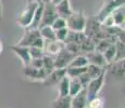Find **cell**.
Returning <instances> with one entry per match:
<instances>
[{
	"label": "cell",
	"instance_id": "cell-1",
	"mask_svg": "<svg viewBox=\"0 0 125 108\" xmlns=\"http://www.w3.org/2000/svg\"><path fill=\"white\" fill-rule=\"evenodd\" d=\"M44 43H45V40L42 38L38 29H26L25 33L19 40L16 45H21V47H25V48L34 47V48L42 49L44 48Z\"/></svg>",
	"mask_w": 125,
	"mask_h": 108
},
{
	"label": "cell",
	"instance_id": "cell-2",
	"mask_svg": "<svg viewBox=\"0 0 125 108\" xmlns=\"http://www.w3.org/2000/svg\"><path fill=\"white\" fill-rule=\"evenodd\" d=\"M86 15L84 12H73L71 15L66 18V28L70 32L83 33L86 25Z\"/></svg>",
	"mask_w": 125,
	"mask_h": 108
},
{
	"label": "cell",
	"instance_id": "cell-3",
	"mask_svg": "<svg viewBox=\"0 0 125 108\" xmlns=\"http://www.w3.org/2000/svg\"><path fill=\"white\" fill-rule=\"evenodd\" d=\"M124 3L125 0H104L101 7H100L99 11H98L97 15H96V18L99 23H101L105 17L111 15V13L114 10H116L120 7H123Z\"/></svg>",
	"mask_w": 125,
	"mask_h": 108
},
{
	"label": "cell",
	"instance_id": "cell-4",
	"mask_svg": "<svg viewBox=\"0 0 125 108\" xmlns=\"http://www.w3.org/2000/svg\"><path fill=\"white\" fill-rule=\"evenodd\" d=\"M37 6H38L37 2H27L25 9L16 17V23H18L19 26L25 28V29H27L30 27L31 23L33 21V17H34V13Z\"/></svg>",
	"mask_w": 125,
	"mask_h": 108
},
{
	"label": "cell",
	"instance_id": "cell-5",
	"mask_svg": "<svg viewBox=\"0 0 125 108\" xmlns=\"http://www.w3.org/2000/svg\"><path fill=\"white\" fill-rule=\"evenodd\" d=\"M105 74H107V70H104L103 73L97 78L90 80L89 82L87 83V85L85 86L86 90V94H87V98L88 100H91V98L99 96L100 91L102 90L103 84H104V78H105Z\"/></svg>",
	"mask_w": 125,
	"mask_h": 108
},
{
	"label": "cell",
	"instance_id": "cell-6",
	"mask_svg": "<svg viewBox=\"0 0 125 108\" xmlns=\"http://www.w3.org/2000/svg\"><path fill=\"white\" fill-rule=\"evenodd\" d=\"M58 13L56 11V7L53 3H46L44 4V11H42V22H40V27L44 26H51V24L54 22L56 18H58Z\"/></svg>",
	"mask_w": 125,
	"mask_h": 108
},
{
	"label": "cell",
	"instance_id": "cell-7",
	"mask_svg": "<svg viewBox=\"0 0 125 108\" xmlns=\"http://www.w3.org/2000/svg\"><path fill=\"white\" fill-rule=\"evenodd\" d=\"M74 55L72 53H70L68 50L64 48L61 51L58 53L56 56H53V61H54V68L56 69H63L70 65V63L72 62Z\"/></svg>",
	"mask_w": 125,
	"mask_h": 108
},
{
	"label": "cell",
	"instance_id": "cell-8",
	"mask_svg": "<svg viewBox=\"0 0 125 108\" xmlns=\"http://www.w3.org/2000/svg\"><path fill=\"white\" fill-rule=\"evenodd\" d=\"M65 77V68L63 69H54L53 71L49 74L42 81V84L45 86H54Z\"/></svg>",
	"mask_w": 125,
	"mask_h": 108
},
{
	"label": "cell",
	"instance_id": "cell-9",
	"mask_svg": "<svg viewBox=\"0 0 125 108\" xmlns=\"http://www.w3.org/2000/svg\"><path fill=\"white\" fill-rule=\"evenodd\" d=\"M23 74L26 78L32 81H44L45 78L47 77L46 73L42 68H34V67L30 66V65L24 67Z\"/></svg>",
	"mask_w": 125,
	"mask_h": 108
},
{
	"label": "cell",
	"instance_id": "cell-10",
	"mask_svg": "<svg viewBox=\"0 0 125 108\" xmlns=\"http://www.w3.org/2000/svg\"><path fill=\"white\" fill-rule=\"evenodd\" d=\"M62 49H64V43L57 41V40H48V41H45L44 48H42L45 54L49 55V56H56Z\"/></svg>",
	"mask_w": 125,
	"mask_h": 108
},
{
	"label": "cell",
	"instance_id": "cell-11",
	"mask_svg": "<svg viewBox=\"0 0 125 108\" xmlns=\"http://www.w3.org/2000/svg\"><path fill=\"white\" fill-rule=\"evenodd\" d=\"M10 49L12 50V52H13V53L21 59V62H22V64H23L24 67H26V66H28V65H30L32 58H31V56H30V51H28V48L21 47V45H16L15 44V45H11Z\"/></svg>",
	"mask_w": 125,
	"mask_h": 108
},
{
	"label": "cell",
	"instance_id": "cell-12",
	"mask_svg": "<svg viewBox=\"0 0 125 108\" xmlns=\"http://www.w3.org/2000/svg\"><path fill=\"white\" fill-rule=\"evenodd\" d=\"M85 56L88 61V64L95 65V66L101 67V68H108V64H107V62H105L104 57H103V55L101 53H99V52H96V51L89 52V53L85 54Z\"/></svg>",
	"mask_w": 125,
	"mask_h": 108
},
{
	"label": "cell",
	"instance_id": "cell-13",
	"mask_svg": "<svg viewBox=\"0 0 125 108\" xmlns=\"http://www.w3.org/2000/svg\"><path fill=\"white\" fill-rule=\"evenodd\" d=\"M87 103L88 98L85 88L80 93L71 97V108H87Z\"/></svg>",
	"mask_w": 125,
	"mask_h": 108
},
{
	"label": "cell",
	"instance_id": "cell-14",
	"mask_svg": "<svg viewBox=\"0 0 125 108\" xmlns=\"http://www.w3.org/2000/svg\"><path fill=\"white\" fill-rule=\"evenodd\" d=\"M54 7H56V11L58 13V16L62 17V18H65V20L74 12L72 10L70 0H62L61 2L54 4Z\"/></svg>",
	"mask_w": 125,
	"mask_h": 108
},
{
	"label": "cell",
	"instance_id": "cell-15",
	"mask_svg": "<svg viewBox=\"0 0 125 108\" xmlns=\"http://www.w3.org/2000/svg\"><path fill=\"white\" fill-rule=\"evenodd\" d=\"M111 18L113 22V25L116 27H123L124 28V22H125V13H124V6L117 8L111 13Z\"/></svg>",
	"mask_w": 125,
	"mask_h": 108
},
{
	"label": "cell",
	"instance_id": "cell-16",
	"mask_svg": "<svg viewBox=\"0 0 125 108\" xmlns=\"http://www.w3.org/2000/svg\"><path fill=\"white\" fill-rule=\"evenodd\" d=\"M108 67L110 68V71L116 78H124V59L114 61L113 63L109 64Z\"/></svg>",
	"mask_w": 125,
	"mask_h": 108
},
{
	"label": "cell",
	"instance_id": "cell-17",
	"mask_svg": "<svg viewBox=\"0 0 125 108\" xmlns=\"http://www.w3.org/2000/svg\"><path fill=\"white\" fill-rule=\"evenodd\" d=\"M42 11H44V3L39 2L35 10L34 13V17H33V21L31 23L30 27L27 29H38L40 25V22H42Z\"/></svg>",
	"mask_w": 125,
	"mask_h": 108
},
{
	"label": "cell",
	"instance_id": "cell-18",
	"mask_svg": "<svg viewBox=\"0 0 125 108\" xmlns=\"http://www.w3.org/2000/svg\"><path fill=\"white\" fill-rule=\"evenodd\" d=\"M83 89H84V85L82 84L81 81L77 78L70 79V82H69V96L70 97H73L74 95L80 93Z\"/></svg>",
	"mask_w": 125,
	"mask_h": 108
},
{
	"label": "cell",
	"instance_id": "cell-19",
	"mask_svg": "<svg viewBox=\"0 0 125 108\" xmlns=\"http://www.w3.org/2000/svg\"><path fill=\"white\" fill-rule=\"evenodd\" d=\"M107 69H108V68H101V67H98V66H95V65L88 64L87 67H86L85 74L88 76V78H89L90 80H93V79H95V78H97V77H99V76L103 73V71L107 70Z\"/></svg>",
	"mask_w": 125,
	"mask_h": 108
},
{
	"label": "cell",
	"instance_id": "cell-20",
	"mask_svg": "<svg viewBox=\"0 0 125 108\" xmlns=\"http://www.w3.org/2000/svg\"><path fill=\"white\" fill-rule=\"evenodd\" d=\"M42 70L46 73V75H49L51 71H53L54 69V61H53V56H49V55H44L42 58Z\"/></svg>",
	"mask_w": 125,
	"mask_h": 108
},
{
	"label": "cell",
	"instance_id": "cell-21",
	"mask_svg": "<svg viewBox=\"0 0 125 108\" xmlns=\"http://www.w3.org/2000/svg\"><path fill=\"white\" fill-rule=\"evenodd\" d=\"M88 65V61L86 58V56L84 54H80L76 55V56L73 57L72 62L70 63V65L68 67H77V68H85ZM66 67V68H68Z\"/></svg>",
	"mask_w": 125,
	"mask_h": 108
},
{
	"label": "cell",
	"instance_id": "cell-22",
	"mask_svg": "<svg viewBox=\"0 0 125 108\" xmlns=\"http://www.w3.org/2000/svg\"><path fill=\"white\" fill-rule=\"evenodd\" d=\"M95 47H96V41L91 38H87L83 40V42L81 43V53H84V55L89 53V52L95 51Z\"/></svg>",
	"mask_w": 125,
	"mask_h": 108
},
{
	"label": "cell",
	"instance_id": "cell-23",
	"mask_svg": "<svg viewBox=\"0 0 125 108\" xmlns=\"http://www.w3.org/2000/svg\"><path fill=\"white\" fill-rule=\"evenodd\" d=\"M52 108H71V97L58 96L52 103Z\"/></svg>",
	"mask_w": 125,
	"mask_h": 108
},
{
	"label": "cell",
	"instance_id": "cell-24",
	"mask_svg": "<svg viewBox=\"0 0 125 108\" xmlns=\"http://www.w3.org/2000/svg\"><path fill=\"white\" fill-rule=\"evenodd\" d=\"M38 32H39L42 38L45 40V41H48V40H56L54 38V30L52 29L51 26H44V27L38 28Z\"/></svg>",
	"mask_w": 125,
	"mask_h": 108
},
{
	"label": "cell",
	"instance_id": "cell-25",
	"mask_svg": "<svg viewBox=\"0 0 125 108\" xmlns=\"http://www.w3.org/2000/svg\"><path fill=\"white\" fill-rule=\"evenodd\" d=\"M69 82L70 79L68 77H64L59 83H58V93H59V96H69Z\"/></svg>",
	"mask_w": 125,
	"mask_h": 108
},
{
	"label": "cell",
	"instance_id": "cell-26",
	"mask_svg": "<svg viewBox=\"0 0 125 108\" xmlns=\"http://www.w3.org/2000/svg\"><path fill=\"white\" fill-rule=\"evenodd\" d=\"M102 55H103V57H104V59H105V62H107L108 65L113 63V62L115 61V57H116V52H115L114 43L110 45V47L102 53Z\"/></svg>",
	"mask_w": 125,
	"mask_h": 108
},
{
	"label": "cell",
	"instance_id": "cell-27",
	"mask_svg": "<svg viewBox=\"0 0 125 108\" xmlns=\"http://www.w3.org/2000/svg\"><path fill=\"white\" fill-rule=\"evenodd\" d=\"M114 47H115V52H116V57H115V61H119V59H124V51H125L124 42L123 41H120V40H115Z\"/></svg>",
	"mask_w": 125,
	"mask_h": 108
},
{
	"label": "cell",
	"instance_id": "cell-28",
	"mask_svg": "<svg viewBox=\"0 0 125 108\" xmlns=\"http://www.w3.org/2000/svg\"><path fill=\"white\" fill-rule=\"evenodd\" d=\"M103 98L101 96H96L88 100L87 108H103Z\"/></svg>",
	"mask_w": 125,
	"mask_h": 108
},
{
	"label": "cell",
	"instance_id": "cell-29",
	"mask_svg": "<svg viewBox=\"0 0 125 108\" xmlns=\"http://www.w3.org/2000/svg\"><path fill=\"white\" fill-rule=\"evenodd\" d=\"M28 51H30V56L32 59H38V58H42V56L45 55V52L42 49L39 48H28Z\"/></svg>",
	"mask_w": 125,
	"mask_h": 108
},
{
	"label": "cell",
	"instance_id": "cell-30",
	"mask_svg": "<svg viewBox=\"0 0 125 108\" xmlns=\"http://www.w3.org/2000/svg\"><path fill=\"white\" fill-rule=\"evenodd\" d=\"M68 33H69V29L68 28H62V29H58L54 30V38H56L57 41L60 42H63L65 41L66 37H68Z\"/></svg>",
	"mask_w": 125,
	"mask_h": 108
},
{
	"label": "cell",
	"instance_id": "cell-31",
	"mask_svg": "<svg viewBox=\"0 0 125 108\" xmlns=\"http://www.w3.org/2000/svg\"><path fill=\"white\" fill-rule=\"evenodd\" d=\"M51 27L53 30H58V29H62V28L66 27V20L62 17H58L54 20V22L51 24Z\"/></svg>",
	"mask_w": 125,
	"mask_h": 108
},
{
	"label": "cell",
	"instance_id": "cell-32",
	"mask_svg": "<svg viewBox=\"0 0 125 108\" xmlns=\"http://www.w3.org/2000/svg\"><path fill=\"white\" fill-rule=\"evenodd\" d=\"M30 66L34 67V68H42V58L32 59V61H31V63H30Z\"/></svg>",
	"mask_w": 125,
	"mask_h": 108
},
{
	"label": "cell",
	"instance_id": "cell-33",
	"mask_svg": "<svg viewBox=\"0 0 125 108\" xmlns=\"http://www.w3.org/2000/svg\"><path fill=\"white\" fill-rule=\"evenodd\" d=\"M2 18V3H1V0H0V20Z\"/></svg>",
	"mask_w": 125,
	"mask_h": 108
},
{
	"label": "cell",
	"instance_id": "cell-34",
	"mask_svg": "<svg viewBox=\"0 0 125 108\" xmlns=\"http://www.w3.org/2000/svg\"><path fill=\"white\" fill-rule=\"evenodd\" d=\"M2 51H3V44H2V41L0 40V55H1Z\"/></svg>",
	"mask_w": 125,
	"mask_h": 108
},
{
	"label": "cell",
	"instance_id": "cell-35",
	"mask_svg": "<svg viewBox=\"0 0 125 108\" xmlns=\"http://www.w3.org/2000/svg\"><path fill=\"white\" fill-rule=\"evenodd\" d=\"M51 1H52V0H40V2H42V3H44V4H46V3H50Z\"/></svg>",
	"mask_w": 125,
	"mask_h": 108
},
{
	"label": "cell",
	"instance_id": "cell-36",
	"mask_svg": "<svg viewBox=\"0 0 125 108\" xmlns=\"http://www.w3.org/2000/svg\"><path fill=\"white\" fill-rule=\"evenodd\" d=\"M62 0H52L51 1V3H53V4H57V3H59V2H61Z\"/></svg>",
	"mask_w": 125,
	"mask_h": 108
},
{
	"label": "cell",
	"instance_id": "cell-37",
	"mask_svg": "<svg viewBox=\"0 0 125 108\" xmlns=\"http://www.w3.org/2000/svg\"><path fill=\"white\" fill-rule=\"evenodd\" d=\"M28 2H37V3H39L40 0H28Z\"/></svg>",
	"mask_w": 125,
	"mask_h": 108
}]
</instances>
